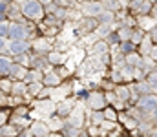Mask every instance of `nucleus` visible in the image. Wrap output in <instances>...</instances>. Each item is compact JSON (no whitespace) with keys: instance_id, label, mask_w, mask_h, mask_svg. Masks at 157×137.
Instances as JSON below:
<instances>
[{"instance_id":"obj_23","label":"nucleus","mask_w":157,"mask_h":137,"mask_svg":"<svg viewBox=\"0 0 157 137\" xmlns=\"http://www.w3.org/2000/svg\"><path fill=\"white\" fill-rule=\"evenodd\" d=\"M133 28L135 26H130V24H121L119 26V35H121V39L122 40H128V39H132V35H133Z\"/></svg>"},{"instance_id":"obj_27","label":"nucleus","mask_w":157,"mask_h":137,"mask_svg":"<svg viewBox=\"0 0 157 137\" xmlns=\"http://www.w3.org/2000/svg\"><path fill=\"white\" fill-rule=\"evenodd\" d=\"M146 81L150 82V86H152V91H155V93H157V68H155V70H152V71L148 73Z\"/></svg>"},{"instance_id":"obj_19","label":"nucleus","mask_w":157,"mask_h":137,"mask_svg":"<svg viewBox=\"0 0 157 137\" xmlns=\"http://www.w3.org/2000/svg\"><path fill=\"white\" fill-rule=\"evenodd\" d=\"M97 20H99V24H113V22H117V13L104 9L101 15H97Z\"/></svg>"},{"instance_id":"obj_9","label":"nucleus","mask_w":157,"mask_h":137,"mask_svg":"<svg viewBox=\"0 0 157 137\" xmlns=\"http://www.w3.org/2000/svg\"><path fill=\"white\" fill-rule=\"evenodd\" d=\"M77 104H78V101L73 95H70V97H66V99H62V101L57 102V113L62 115V117H68V115L73 112V108H75Z\"/></svg>"},{"instance_id":"obj_30","label":"nucleus","mask_w":157,"mask_h":137,"mask_svg":"<svg viewBox=\"0 0 157 137\" xmlns=\"http://www.w3.org/2000/svg\"><path fill=\"white\" fill-rule=\"evenodd\" d=\"M150 135H157V124L152 128V132H150Z\"/></svg>"},{"instance_id":"obj_33","label":"nucleus","mask_w":157,"mask_h":137,"mask_svg":"<svg viewBox=\"0 0 157 137\" xmlns=\"http://www.w3.org/2000/svg\"><path fill=\"white\" fill-rule=\"evenodd\" d=\"M4 2H9V4H11V2H13V0H4Z\"/></svg>"},{"instance_id":"obj_10","label":"nucleus","mask_w":157,"mask_h":137,"mask_svg":"<svg viewBox=\"0 0 157 137\" xmlns=\"http://www.w3.org/2000/svg\"><path fill=\"white\" fill-rule=\"evenodd\" d=\"M42 82H44V86L57 88V86H60V84L64 82V79L60 77V73H59L55 68H51V70L44 71V79H42Z\"/></svg>"},{"instance_id":"obj_28","label":"nucleus","mask_w":157,"mask_h":137,"mask_svg":"<svg viewBox=\"0 0 157 137\" xmlns=\"http://www.w3.org/2000/svg\"><path fill=\"white\" fill-rule=\"evenodd\" d=\"M9 53V37H0V55Z\"/></svg>"},{"instance_id":"obj_5","label":"nucleus","mask_w":157,"mask_h":137,"mask_svg":"<svg viewBox=\"0 0 157 137\" xmlns=\"http://www.w3.org/2000/svg\"><path fill=\"white\" fill-rule=\"evenodd\" d=\"M57 37H48V35H39L31 40V53H40V55H48L53 48Z\"/></svg>"},{"instance_id":"obj_14","label":"nucleus","mask_w":157,"mask_h":137,"mask_svg":"<svg viewBox=\"0 0 157 137\" xmlns=\"http://www.w3.org/2000/svg\"><path fill=\"white\" fill-rule=\"evenodd\" d=\"M48 59H49L51 66H53V68H57V66L66 64V62H68V59H70V55H66V51H60V49H55V48H53V49L48 53Z\"/></svg>"},{"instance_id":"obj_31","label":"nucleus","mask_w":157,"mask_h":137,"mask_svg":"<svg viewBox=\"0 0 157 137\" xmlns=\"http://www.w3.org/2000/svg\"><path fill=\"white\" fill-rule=\"evenodd\" d=\"M152 119H154V121H155V124H157V108H155V112H154V113H152Z\"/></svg>"},{"instance_id":"obj_32","label":"nucleus","mask_w":157,"mask_h":137,"mask_svg":"<svg viewBox=\"0 0 157 137\" xmlns=\"http://www.w3.org/2000/svg\"><path fill=\"white\" fill-rule=\"evenodd\" d=\"M40 2H44V4H48V2H53V0H40Z\"/></svg>"},{"instance_id":"obj_18","label":"nucleus","mask_w":157,"mask_h":137,"mask_svg":"<svg viewBox=\"0 0 157 137\" xmlns=\"http://www.w3.org/2000/svg\"><path fill=\"white\" fill-rule=\"evenodd\" d=\"M117 48H119V51H121V53H124V55H130V53H133V51H139V44H135L132 39L122 40Z\"/></svg>"},{"instance_id":"obj_4","label":"nucleus","mask_w":157,"mask_h":137,"mask_svg":"<svg viewBox=\"0 0 157 137\" xmlns=\"http://www.w3.org/2000/svg\"><path fill=\"white\" fill-rule=\"evenodd\" d=\"M144 115H148V117H152V113L155 112L157 108V93L155 91H150V93H143L135 102H133Z\"/></svg>"},{"instance_id":"obj_15","label":"nucleus","mask_w":157,"mask_h":137,"mask_svg":"<svg viewBox=\"0 0 157 137\" xmlns=\"http://www.w3.org/2000/svg\"><path fill=\"white\" fill-rule=\"evenodd\" d=\"M28 66H24V64H20V62H17L15 60V64L11 66V70H9V73H7V77H11L13 81H24L26 79V73H28Z\"/></svg>"},{"instance_id":"obj_6","label":"nucleus","mask_w":157,"mask_h":137,"mask_svg":"<svg viewBox=\"0 0 157 137\" xmlns=\"http://www.w3.org/2000/svg\"><path fill=\"white\" fill-rule=\"evenodd\" d=\"M78 7L84 13V17H97L104 11L102 0H82L78 2Z\"/></svg>"},{"instance_id":"obj_29","label":"nucleus","mask_w":157,"mask_h":137,"mask_svg":"<svg viewBox=\"0 0 157 137\" xmlns=\"http://www.w3.org/2000/svg\"><path fill=\"white\" fill-rule=\"evenodd\" d=\"M152 15L157 18V4H154V9H152Z\"/></svg>"},{"instance_id":"obj_13","label":"nucleus","mask_w":157,"mask_h":137,"mask_svg":"<svg viewBox=\"0 0 157 137\" xmlns=\"http://www.w3.org/2000/svg\"><path fill=\"white\" fill-rule=\"evenodd\" d=\"M31 130H33L35 135H40V137L51 135V128H49V124H48L46 119H33V123H31Z\"/></svg>"},{"instance_id":"obj_21","label":"nucleus","mask_w":157,"mask_h":137,"mask_svg":"<svg viewBox=\"0 0 157 137\" xmlns=\"http://www.w3.org/2000/svg\"><path fill=\"white\" fill-rule=\"evenodd\" d=\"M154 46H155V42L152 40V37H150V35H146V37H144V40L139 44V51H141V55H150V53H152V49H154Z\"/></svg>"},{"instance_id":"obj_22","label":"nucleus","mask_w":157,"mask_h":137,"mask_svg":"<svg viewBox=\"0 0 157 137\" xmlns=\"http://www.w3.org/2000/svg\"><path fill=\"white\" fill-rule=\"evenodd\" d=\"M42 90H44V82L42 81H39V82H29L28 84V95H29V99H37Z\"/></svg>"},{"instance_id":"obj_34","label":"nucleus","mask_w":157,"mask_h":137,"mask_svg":"<svg viewBox=\"0 0 157 137\" xmlns=\"http://www.w3.org/2000/svg\"><path fill=\"white\" fill-rule=\"evenodd\" d=\"M150 2H154V4H157V0H150Z\"/></svg>"},{"instance_id":"obj_24","label":"nucleus","mask_w":157,"mask_h":137,"mask_svg":"<svg viewBox=\"0 0 157 137\" xmlns=\"http://www.w3.org/2000/svg\"><path fill=\"white\" fill-rule=\"evenodd\" d=\"M102 6H104V9L113 11V13H119V11L122 9L121 0H102Z\"/></svg>"},{"instance_id":"obj_7","label":"nucleus","mask_w":157,"mask_h":137,"mask_svg":"<svg viewBox=\"0 0 157 137\" xmlns=\"http://www.w3.org/2000/svg\"><path fill=\"white\" fill-rule=\"evenodd\" d=\"M128 9L135 17H139V15H150L152 9H154V2H150V0H132L130 6H128Z\"/></svg>"},{"instance_id":"obj_25","label":"nucleus","mask_w":157,"mask_h":137,"mask_svg":"<svg viewBox=\"0 0 157 137\" xmlns=\"http://www.w3.org/2000/svg\"><path fill=\"white\" fill-rule=\"evenodd\" d=\"M13 79L11 77H2L0 79V90L4 91V93H11L13 91Z\"/></svg>"},{"instance_id":"obj_2","label":"nucleus","mask_w":157,"mask_h":137,"mask_svg":"<svg viewBox=\"0 0 157 137\" xmlns=\"http://www.w3.org/2000/svg\"><path fill=\"white\" fill-rule=\"evenodd\" d=\"M22 13L28 20H33V22L40 24L46 17V6L40 0H26L22 4Z\"/></svg>"},{"instance_id":"obj_1","label":"nucleus","mask_w":157,"mask_h":137,"mask_svg":"<svg viewBox=\"0 0 157 137\" xmlns=\"http://www.w3.org/2000/svg\"><path fill=\"white\" fill-rule=\"evenodd\" d=\"M31 117L33 119H49L57 112V101L49 99H31Z\"/></svg>"},{"instance_id":"obj_17","label":"nucleus","mask_w":157,"mask_h":137,"mask_svg":"<svg viewBox=\"0 0 157 137\" xmlns=\"http://www.w3.org/2000/svg\"><path fill=\"white\" fill-rule=\"evenodd\" d=\"M42 79H44V71H42V70H39V68H29L24 81L29 84V82H39Z\"/></svg>"},{"instance_id":"obj_11","label":"nucleus","mask_w":157,"mask_h":137,"mask_svg":"<svg viewBox=\"0 0 157 137\" xmlns=\"http://www.w3.org/2000/svg\"><path fill=\"white\" fill-rule=\"evenodd\" d=\"M119 123L126 128V132H132V130H137V128H139V123H141V121H137L133 115H130V113L124 110V112H119Z\"/></svg>"},{"instance_id":"obj_12","label":"nucleus","mask_w":157,"mask_h":137,"mask_svg":"<svg viewBox=\"0 0 157 137\" xmlns=\"http://www.w3.org/2000/svg\"><path fill=\"white\" fill-rule=\"evenodd\" d=\"M31 51V40H11L9 39V55H20Z\"/></svg>"},{"instance_id":"obj_8","label":"nucleus","mask_w":157,"mask_h":137,"mask_svg":"<svg viewBox=\"0 0 157 137\" xmlns=\"http://www.w3.org/2000/svg\"><path fill=\"white\" fill-rule=\"evenodd\" d=\"M86 51H88V55H91V57H102V55H106V53L112 51V46L108 44L106 39H97L93 44H90L86 48Z\"/></svg>"},{"instance_id":"obj_26","label":"nucleus","mask_w":157,"mask_h":137,"mask_svg":"<svg viewBox=\"0 0 157 137\" xmlns=\"http://www.w3.org/2000/svg\"><path fill=\"white\" fill-rule=\"evenodd\" d=\"M106 40H108V44H110V46H119L121 42H122V39H121V35H119L117 29H115V31H112V33L106 37Z\"/></svg>"},{"instance_id":"obj_20","label":"nucleus","mask_w":157,"mask_h":137,"mask_svg":"<svg viewBox=\"0 0 157 137\" xmlns=\"http://www.w3.org/2000/svg\"><path fill=\"white\" fill-rule=\"evenodd\" d=\"M11 95H22V97H28L29 99V95H28V82L26 81H15L13 82Z\"/></svg>"},{"instance_id":"obj_3","label":"nucleus","mask_w":157,"mask_h":137,"mask_svg":"<svg viewBox=\"0 0 157 137\" xmlns=\"http://www.w3.org/2000/svg\"><path fill=\"white\" fill-rule=\"evenodd\" d=\"M88 110H104L108 106V99H106V91L102 88H95L88 95V99L82 102Z\"/></svg>"},{"instance_id":"obj_16","label":"nucleus","mask_w":157,"mask_h":137,"mask_svg":"<svg viewBox=\"0 0 157 137\" xmlns=\"http://www.w3.org/2000/svg\"><path fill=\"white\" fill-rule=\"evenodd\" d=\"M0 135L2 137H13V135H20V128L15 124V123H6L0 126Z\"/></svg>"}]
</instances>
